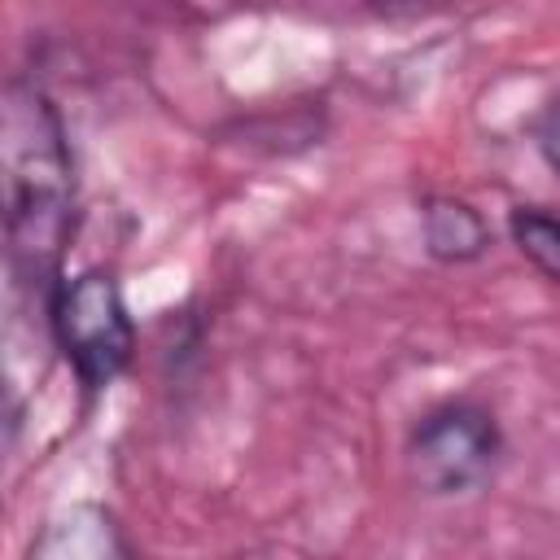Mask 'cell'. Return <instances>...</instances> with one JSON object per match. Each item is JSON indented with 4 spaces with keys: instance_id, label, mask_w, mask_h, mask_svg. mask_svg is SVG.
I'll use <instances>...</instances> for the list:
<instances>
[{
    "instance_id": "6da1fadb",
    "label": "cell",
    "mask_w": 560,
    "mask_h": 560,
    "mask_svg": "<svg viewBox=\"0 0 560 560\" xmlns=\"http://www.w3.org/2000/svg\"><path fill=\"white\" fill-rule=\"evenodd\" d=\"M4 192L13 280L48 302L74 236V153L52 96L22 79L4 96Z\"/></svg>"
},
{
    "instance_id": "7a4b0ae2",
    "label": "cell",
    "mask_w": 560,
    "mask_h": 560,
    "mask_svg": "<svg viewBox=\"0 0 560 560\" xmlns=\"http://www.w3.org/2000/svg\"><path fill=\"white\" fill-rule=\"evenodd\" d=\"M44 319L83 394L109 389L136 359V319L109 267L61 276L44 302Z\"/></svg>"
},
{
    "instance_id": "3957f363",
    "label": "cell",
    "mask_w": 560,
    "mask_h": 560,
    "mask_svg": "<svg viewBox=\"0 0 560 560\" xmlns=\"http://www.w3.org/2000/svg\"><path fill=\"white\" fill-rule=\"evenodd\" d=\"M407 477L429 499H459L481 490L503 459V429L477 398H446L407 429Z\"/></svg>"
},
{
    "instance_id": "277c9868",
    "label": "cell",
    "mask_w": 560,
    "mask_h": 560,
    "mask_svg": "<svg viewBox=\"0 0 560 560\" xmlns=\"http://www.w3.org/2000/svg\"><path fill=\"white\" fill-rule=\"evenodd\" d=\"M420 236H424V254L433 262H446V267L477 262L494 245L486 214L455 192H424L420 197Z\"/></svg>"
},
{
    "instance_id": "5b68a950",
    "label": "cell",
    "mask_w": 560,
    "mask_h": 560,
    "mask_svg": "<svg viewBox=\"0 0 560 560\" xmlns=\"http://www.w3.org/2000/svg\"><path fill=\"white\" fill-rule=\"evenodd\" d=\"M122 551H127L122 529L96 503L52 516L44 525V534L31 542V556H39V560H105V556H122Z\"/></svg>"
},
{
    "instance_id": "8992f818",
    "label": "cell",
    "mask_w": 560,
    "mask_h": 560,
    "mask_svg": "<svg viewBox=\"0 0 560 560\" xmlns=\"http://www.w3.org/2000/svg\"><path fill=\"white\" fill-rule=\"evenodd\" d=\"M508 236L516 245V254L547 276L551 284H560V214L542 210V206H512L508 210Z\"/></svg>"
},
{
    "instance_id": "52a82bcc",
    "label": "cell",
    "mask_w": 560,
    "mask_h": 560,
    "mask_svg": "<svg viewBox=\"0 0 560 560\" xmlns=\"http://www.w3.org/2000/svg\"><path fill=\"white\" fill-rule=\"evenodd\" d=\"M529 140L538 149V158L547 162V171L560 179V92L547 96L538 105V114L529 118Z\"/></svg>"
},
{
    "instance_id": "ba28073f",
    "label": "cell",
    "mask_w": 560,
    "mask_h": 560,
    "mask_svg": "<svg viewBox=\"0 0 560 560\" xmlns=\"http://www.w3.org/2000/svg\"><path fill=\"white\" fill-rule=\"evenodd\" d=\"M368 9H376V13H385V18H398V13H416V9H424V0H363Z\"/></svg>"
}]
</instances>
